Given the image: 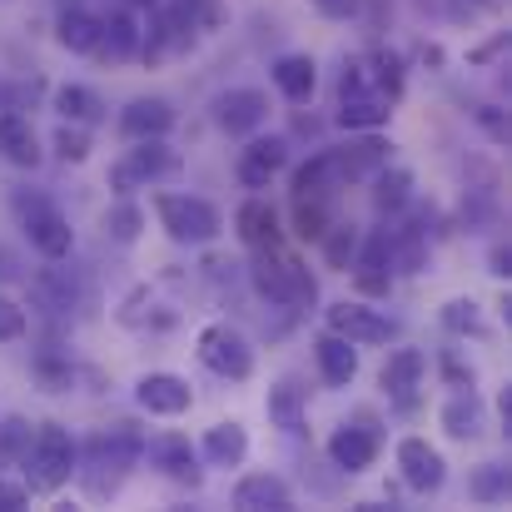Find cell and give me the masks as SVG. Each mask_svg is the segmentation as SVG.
Segmentation results:
<instances>
[{
  "label": "cell",
  "mask_w": 512,
  "mask_h": 512,
  "mask_svg": "<svg viewBox=\"0 0 512 512\" xmlns=\"http://www.w3.org/2000/svg\"><path fill=\"white\" fill-rule=\"evenodd\" d=\"M135 463H145V428L135 418H115V423H100L80 443V453H75V483H80V493L90 503H110L130 483Z\"/></svg>",
  "instance_id": "obj_1"
},
{
  "label": "cell",
  "mask_w": 512,
  "mask_h": 512,
  "mask_svg": "<svg viewBox=\"0 0 512 512\" xmlns=\"http://www.w3.org/2000/svg\"><path fill=\"white\" fill-rule=\"evenodd\" d=\"M289 135H249V145L239 150V160H234V174H239V184L244 189H269V179L279 170H289Z\"/></svg>",
  "instance_id": "obj_14"
},
{
  "label": "cell",
  "mask_w": 512,
  "mask_h": 512,
  "mask_svg": "<svg viewBox=\"0 0 512 512\" xmlns=\"http://www.w3.org/2000/svg\"><path fill=\"white\" fill-rule=\"evenodd\" d=\"M368 60V75H373V90L383 95V100H403V90H408V60L398 55V50H373V55H363Z\"/></svg>",
  "instance_id": "obj_34"
},
{
  "label": "cell",
  "mask_w": 512,
  "mask_h": 512,
  "mask_svg": "<svg viewBox=\"0 0 512 512\" xmlns=\"http://www.w3.org/2000/svg\"><path fill=\"white\" fill-rule=\"evenodd\" d=\"M15 219H20L25 244H30L40 259H70V254H75V229H70V219L55 209V199H40V204L20 209Z\"/></svg>",
  "instance_id": "obj_10"
},
{
  "label": "cell",
  "mask_w": 512,
  "mask_h": 512,
  "mask_svg": "<svg viewBox=\"0 0 512 512\" xmlns=\"http://www.w3.org/2000/svg\"><path fill=\"white\" fill-rule=\"evenodd\" d=\"M244 458H249V428L239 418H219L214 428H204L199 463H209V468H239Z\"/></svg>",
  "instance_id": "obj_23"
},
{
  "label": "cell",
  "mask_w": 512,
  "mask_h": 512,
  "mask_svg": "<svg viewBox=\"0 0 512 512\" xmlns=\"http://www.w3.org/2000/svg\"><path fill=\"white\" fill-rule=\"evenodd\" d=\"M488 274H493V279H508L512 274V244L508 239H498V244L488 249Z\"/></svg>",
  "instance_id": "obj_48"
},
{
  "label": "cell",
  "mask_w": 512,
  "mask_h": 512,
  "mask_svg": "<svg viewBox=\"0 0 512 512\" xmlns=\"http://www.w3.org/2000/svg\"><path fill=\"white\" fill-rule=\"evenodd\" d=\"M348 95H378V90H373V75H368V60H363V55L343 60V70H339V100H348Z\"/></svg>",
  "instance_id": "obj_42"
},
{
  "label": "cell",
  "mask_w": 512,
  "mask_h": 512,
  "mask_svg": "<svg viewBox=\"0 0 512 512\" xmlns=\"http://www.w3.org/2000/svg\"><path fill=\"white\" fill-rule=\"evenodd\" d=\"M314 363H319V378L329 388H353V378H358V343H348L343 334L324 329L314 339Z\"/></svg>",
  "instance_id": "obj_26"
},
{
  "label": "cell",
  "mask_w": 512,
  "mask_h": 512,
  "mask_svg": "<svg viewBox=\"0 0 512 512\" xmlns=\"http://www.w3.org/2000/svg\"><path fill=\"white\" fill-rule=\"evenodd\" d=\"M30 508V488L0 473V512H25Z\"/></svg>",
  "instance_id": "obj_46"
},
{
  "label": "cell",
  "mask_w": 512,
  "mask_h": 512,
  "mask_svg": "<svg viewBox=\"0 0 512 512\" xmlns=\"http://www.w3.org/2000/svg\"><path fill=\"white\" fill-rule=\"evenodd\" d=\"M388 120H393V100H383V95H348V100H339V115H334V125L348 135L383 130Z\"/></svg>",
  "instance_id": "obj_32"
},
{
  "label": "cell",
  "mask_w": 512,
  "mask_h": 512,
  "mask_svg": "<svg viewBox=\"0 0 512 512\" xmlns=\"http://www.w3.org/2000/svg\"><path fill=\"white\" fill-rule=\"evenodd\" d=\"M25 443H30V423H25L20 413H5V418H0V473L20 463Z\"/></svg>",
  "instance_id": "obj_41"
},
{
  "label": "cell",
  "mask_w": 512,
  "mask_h": 512,
  "mask_svg": "<svg viewBox=\"0 0 512 512\" xmlns=\"http://www.w3.org/2000/svg\"><path fill=\"white\" fill-rule=\"evenodd\" d=\"M50 150H55V160H60V165H85V160H90V150H95V140H90V130H85V125H60V130H55V140H50Z\"/></svg>",
  "instance_id": "obj_40"
},
{
  "label": "cell",
  "mask_w": 512,
  "mask_h": 512,
  "mask_svg": "<svg viewBox=\"0 0 512 512\" xmlns=\"http://www.w3.org/2000/svg\"><path fill=\"white\" fill-rule=\"evenodd\" d=\"M25 334H30V314L10 294H0V343H20Z\"/></svg>",
  "instance_id": "obj_43"
},
{
  "label": "cell",
  "mask_w": 512,
  "mask_h": 512,
  "mask_svg": "<svg viewBox=\"0 0 512 512\" xmlns=\"http://www.w3.org/2000/svg\"><path fill=\"white\" fill-rule=\"evenodd\" d=\"M130 145H135V150H130L120 165L135 174V184H140V189H145V184H160V179H174L179 165H184L170 140H130Z\"/></svg>",
  "instance_id": "obj_24"
},
{
  "label": "cell",
  "mask_w": 512,
  "mask_h": 512,
  "mask_svg": "<svg viewBox=\"0 0 512 512\" xmlns=\"http://www.w3.org/2000/svg\"><path fill=\"white\" fill-rule=\"evenodd\" d=\"M393 458H398V478H403V488H408V493L438 498V493L448 488V458H443L428 438L408 433V438L393 448Z\"/></svg>",
  "instance_id": "obj_9"
},
{
  "label": "cell",
  "mask_w": 512,
  "mask_h": 512,
  "mask_svg": "<svg viewBox=\"0 0 512 512\" xmlns=\"http://www.w3.org/2000/svg\"><path fill=\"white\" fill-rule=\"evenodd\" d=\"M324 329L343 334V339L358 343V348H378V343H393L403 334V324L393 314L373 309L368 299H339V304H329L324 309Z\"/></svg>",
  "instance_id": "obj_8"
},
{
  "label": "cell",
  "mask_w": 512,
  "mask_h": 512,
  "mask_svg": "<svg viewBox=\"0 0 512 512\" xmlns=\"http://www.w3.org/2000/svg\"><path fill=\"white\" fill-rule=\"evenodd\" d=\"M249 284L264 304L289 309V314H309L319 304V279L309 274L304 259H294L284 244L279 249H254L249 259Z\"/></svg>",
  "instance_id": "obj_3"
},
{
  "label": "cell",
  "mask_w": 512,
  "mask_h": 512,
  "mask_svg": "<svg viewBox=\"0 0 512 512\" xmlns=\"http://www.w3.org/2000/svg\"><path fill=\"white\" fill-rule=\"evenodd\" d=\"M269 80H274V90H279L289 105H309V100H314V90H319V60H314V55H304V50L279 55V60L269 65Z\"/></svg>",
  "instance_id": "obj_22"
},
{
  "label": "cell",
  "mask_w": 512,
  "mask_h": 512,
  "mask_svg": "<svg viewBox=\"0 0 512 512\" xmlns=\"http://www.w3.org/2000/svg\"><path fill=\"white\" fill-rule=\"evenodd\" d=\"M329 155H334V170L348 189V184H368V174H378L393 160V140H383L378 130H363L348 145H329Z\"/></svg>",
  "instance_id": "obj_15"
},
{
  "label": "cell",
  "mask_w": 512,
  "mask_h": 512,
  "mask_svg": "<svg viewBox=\"0 0 512 512\" xmlns=\"http://www.w3.org/2000/svg\"><path fill=\"white\" fill-rule=\"evenodd\" d=\"M95 55H100L105 65H130V60L140 55V20H135L130 10L100 15V45H95Z\"/></svg>",
  "instance_id": "obj_27"
},
{
  "label": "cell",
  "mask_w": 512,
  "mask_h": 512,
  "mask_svg": "<svg viewBox=\"0 0 512 512\" xmlns=\"http://www.w3.org/2000/svg\"><path fill=\"white\" fill-rule=\"evenodd\" d=\"M60 5H80V0H60Z\"/></svg>",
  "instance_id": "obj_51"
},
{
  "label": "cell",
  "mask_w": 512,
  "mask_h": 512,
  "mask_svg": "<svg viewBox=\"0 0 512 512\" xmlns=\"http://www.w3.org/2000/svg\"><path fill=\"white\" fill-rule=\"evenodd\" d=\"M423 378H428V353L423 348H393L388 353V363L378 368V388H383V398L393 403V408H418V388H423Z\"/></svg>",
  "instance_id": "obj_13"
},
{
  "label": "cell",
  "mask_w": 512,
  "mask_h": 512,
  "mask_svg": "<svg viewBox=\"0 0 512 512\" xmlns=\"http://www.w3.org/2000/svg\"><path fill=\"white\" fill-rule=\"evenodd\" d=\"M105 239L110 244H120V249H130V244H140V234H145V209L135 204V194H120L110 209H105Z\"/></svg>",
  "instance_id": "obj_33"
},
{
  "label": "cell",
  "mask_w": 512,
  "mask_h": 512,
  "mask_svg": "<svg viewBox=\"0 0 512 512\" xmlns=\"http://www.w3.org/2000/svg\"><path fill=\"white\" fill-rule=\"evenodd\" d=\"M145 458H150V468L160 473V478H170L179 488H189V493H199L204 488V468H199V448L184 438V433H145Z\"/></svg>",
  "instance_id": "obj_12"
},
{
  "label": "cell",
  "mask_w": 512,
  "mask_h": 512,
  "mask_svg": "<svg viewBox=\"0 0 512 512\" xmlns=\"http://www.w3.org/2000/svg\"><path fill=\"white\" fill-rule=\"evenodd\" d=\"M368 184H373V214L378 219H403L408 209H413V170H403V165H383L378 174H368Z\"/></svg>",
  "instance_id": "obj_25"
},
{
  "label": "cell",
  "mask_w": 512,
  "mask_h": 512,
  "mask_svg": "<svg viewBox=\"0 0 512 512\" xmlns=\"http://www.w3.org/2000/svg\"><path fill=\"white\" fill-rule=\"evenodd\" d=\"M264 413L279 433H304V418H309V388L299 378H279L264 398Z\"/></svg>",
  "instance_id": "obj_28"
},
{
  "label": "cell",
  "mask_w": 512,
  "mask_h": 512,
  "mask_svg": "<svg viewBox=\"0 0 512 512\" xmlns=\"http://www.w3.org/2000/svg\"><path fill=\"white\" fill-rule=\"evenodd\" d=\"M155 219H160L165 239L184 244V249H204L224 234L219 204H209L204 194H184V189H160L155 194Z\"/></svg>",
  "instance_id": "obj_4"
},
{
  "label": "cell",
  "mask_w": 512,
  "mask_h": 512,
  "mask_svg": "<svg viewBox=\"0 0 512 512\" xmlns=\"http://www.w3.org/2000/svg\"><path fill=\"white\" fill-rule=\"evenodd\" d=\"M30 304L45 309L50 319H70V314H80L90 304V284L65 259H45V269L30 274Z\"/></svg>",
  "instance_id": "obj_6"
},
{
  "label": "cell",
  "mask_w": 512,
  "mask_h": 512,
  "mask_svg": "<svg viewBox=\"0 0 512 512\" xmlns=\"http://www.w3.org/2000/svg\"><path fill=\"white\" fill-rule=\"evenodd\" d=\"M438 428H443L453 443L483 438V428H488V403H483V393H478V388H453L448 403L438 408Z\"/></svg>",
  "instance_id": "obj_20"
},
{
  "label": "cell",
  "mask_w": 512,
  "mask_h": 512,
  "mask_svg": "<svg viewBox=\"0 0 512 512\" xmlns=\"http://www.w3.org/2000/svg\"><path fill=\"white\" fill-rule=\"evenodd\" d=\"M194 353H199V363L214 373V378H224V383H249L254 378V343L244 339V329H234L229 319H214V324H204L199 334H194Z\"/></svg>",
  "instance_id": "obj_5"
},
{
  "label": "cell",
  "mask_w": 512,
  "mask_h": 512,
  "mask_svg": "<svg viewBox=\"0 0 512 512\" xmlns=\"http://www.w3.org/2000/svg\"><path fill=\"white\" fill-rule=\"evenodd\" d=\"M234 234H239L244 249H279L284 244V219H279V209L264 194H249L234 209Z\"/></svg>",
  "instance_id": "obj_18"
},
{
  "label": "cell",
  "mask_w": 512,
  "mask_h": 512,
  "mask_svg": "<svg viewBox=\"0 0 512 512\" xmlns=\"http://www.w3.org/2000/svg\"><path fill=\"white\" fill-rule=\"evenodd\" d=\"M503 50H508V30H498L488 45H478V50L468 55V65H488V60H493V55H503Z\"/></svg>",
  "instance_id": "obj_49"
},
{
  "label": "cell",
  "mask_w": 512,
  "mask_h": 512,
  "mask_svg": "<svg viewBox=\"0 0 512 512\" xmlns=\"http://www.w3.org/2000/svg\"><path fill=\"white\" fill-rule=\"evenodd\" d=\"M324 453H329V463L339 468L343 478H358V473H368V468L378 463V453H383L378 418H373V413H358V418L339 423V428L324 438Z\"/></svg>",
  "instance_id": "obj_7"
},
{
  "label": "cell",
  "mask_w": 512,
  "mask_h": 512,
  "mask_svg": "<svg viewBox=\"0 0 512 512\" xmlns=\"http://www.w3.org/2000/svg\"><path fill=\"white\" fill-rule=\"evenodd\" d=\"M214 125L229 140H249L269 125V95L259 85H234L224 95H214Z\"/></svg>",
  "instance_id": "obj_11"
},
{
  "label": "cell",
  "mask_w": 512,
  "mask_h": 512,
  "mask_svg": "<svg viewBox=\"0 0 512 512\" xmlns=\"http://www.w3.org/2000/svg\"><path fill=\"white\" fill-rule=\"evenodd\" d=\"M498 413H503V433L512 438V388H503V393H498Z\"/></svg>",
  "instance_id": "obj_50"
},
{
  "label": "cell",
  "mask_w": 512,
  "mask_h": 512,
  "mask_svg": "<svg viewBox=\"0 0 512 512\" xmlns=\"http://www.w3.org/2000/svg\"><path fill=\"white\" fill-rule=\"evenodd\" d=\"M324 20H358L363 15V0H309Z\"/></svg>",
  "instance_id": "obj_47"
},
{
  "label": "cell",
  "mask_w": 512,
  "mask_h": 512,
  "mask_svg": "<svg viewBox=\"0 0 512 512\" xmlns=\"http://www.w3.org/2000/svg\"><path fill=\"white\" fill-rule=\"evenodd\" d=\"M508 493H512V473L503 463H478L473 468V478H468V498L473 503L493 508V503H508Z\"/></svg>",
  "instance_id": "obj_38"
},
{
  "label": "cell",
  "mask_w": 512,
  "mask_h": 512,
  "mask_svg": "<svg viewBox=\"0 0 512 512\" xmlns=\"http://www.w3.org/2000/svg\"><path fill=\"white\" fill-rule=\"evenodd\" d=\"M0 160L15 165V170H40L45 150H40V135H35L30 115H20V110H0Z\"/></svg>",
  "instance_id": "obj_21"
},
{
  "label": "cell",
  "mask_w": 512,
  "mask_h": 512,
  "mask_svg": "<svg viewBox=\"0 0 512 512\" xmlns=\"http://www.w3.org/2000/svg\"><path fill=\"white\" fill-rule=\"evenodd\" d=\"M289 219H294V234H299L304 244H319V234L334 224V209H329L324 194H294Z\"/></svg>",
  "instance_id": "obj_35"
},
{
  "label": "cell",
  "mask_w": 512,
  "mask_h": 512,
  "mask_svg": "<svg viewBox=\"0 0 512 512\" xmlns=\"http://www.w3.org/2000/svg\"><path fill=\"white\" fill-rule=\"evenodd\" d=\"M30 373H35V383H40L45 393H70L75 378H80V368H75L65 353H55V348H40V353L30 358Z\"/></svg>",
  "instance_id": "obj_37"
},
{
  "label": "cell",
  "mask_w": 512,
  "mask_h": 512,
  "mask_svg": "<svg viewBox=\"0 0 512 512\" xmlns=\"http://www.w3.org/2000/svg\"><path fill=\"white\" fill-rule=\"evenodd\" d=\"M50 110H55L65 125H85V130L105 125V115H110V105H105L90 85H60L55 100H50Z\"/></svg>",
  "instance_id": "obj_30"
},
{
  "label": "cell",
  "mask_w": 512,
  "mask_h": 512,
  "mask_svg": "<svg viewBox=\"0 0 512 512\" xmlns=\"http://www.w3.org/2000/svg\"><path fill=\"white\" fill-rule=\"evenodd\" d=\"M319 249H324V264H329L334 274H348V264H353V254H358V229L334 219V224L319 234Z\"/></svg>",
  "instance_id": "obj_39"
},
{
  "label": "cell",
  "mask_w": 512,
  "mask_h": 512,
  "mask_svg": "<svg viewBox=\"0 0 512 512\" xmlns=\"http://www.w3.org/2000/svg\"><path fill=\"white\" fill-rule=\"evenodd\" d=\"M75 453H80V438L65 428V423H40L30 428V443L20 453V483L30 488V498H55L60 488H70L75 478Z\"/></svg>",
  "instance_id": "obj_2"
},
{
  "label": "cell",
  "mask_w": 512,
  "mask_h": 512,
  "mask_svg": "<svg viewBox=\"0 0 512 512\" xmlns=\"http://www.w3.org/2000/svg\"><path fill=\"white\" fill-rule=\"evenodd\" d=\"M438 368H443L448 388H478V373H473V363H463V358H458V348H448V353L438 358Z\"/></svg>",
  "instance_id": "obj_44"
},
{
  "label": "cell",
  "mask_w": 512,
  "mask_h": 512,
  "mask_svg": "<svg viewBox=\"0 0 512 512\" xmlns=\"http://www.w3.org/2000/svg\"><path fill=\"white\" fill-rule=\"evenodd\" d=\"M438 324L453 334V339H488L493 329H488V319H483V304L478 299H448L443 304V314H438Z\"/></svg>",
  "instance_id": "obj_36"
},
{
  "label": "cell",
  "mask_w": 512,
  "mask_h": 512,
  "mask_svg": "<svg viewBox=\"0 0 512 512\" xmlns=\"http://www.w3.org/2000/svg\"><path fill=\"white\" fill-rule=\"evenodd\" d=\"M135 403H140V413H150V418H184V413L194 408V388H189V378L155 368V373H140Z\"/></svg>",
  "instance_id": "obj_16"
},
{
  "label": "cell",
  "mask_w": 512,
  "mask_h": 512,
  "mask_svg": "<svg viewBox=\"0 0 512 512\" xmlns=\"http://www.w3.org/2000/svg\"><path fill=\"white\" fill-rule=\"evenodd\" d=\"M339 189H343V179L334 170L329 145H319L304 165H294V174H289V194H324V199H334Z\"/></svg>",
  "instance_id": "obj_31"
},
{
  "label": "cell",
  "mask_w": 512,
  "mask_h": 512,
  "mask_svg": "<svg viewBox=\"0 0 512 512\" xmlns=\"http://www.w3.org/2000/svg\"><path fill=\"white\" fill-rule=\"evenodd\" d=\"M55 45L70 50V55H95V45H100V15L85 10V5H60V15H55Z\"/></svg>",
  "instance_id": "obj_29"
},
{
  "label": "cell",
  "mask_w": 512,
  "mask_h": 512,
  "mask_svg": "<svg viewBox=\"0 0 512 512\" xmlns=\"http://www.w3.org/2000/svg\"><path fill=\"white\" fill-rule=\"evenodd\" d=\"M234 508H244V512H289L294 508V483H289L284 473H269V468L244 473V478L234 483Z\"/></svg>",
  "instance_id": "obj_19"
},
{
  "label": "cell",
  "mask_w": 512,
  "mask_h": 512,
  "mask_svg": "<svg viewBox=\"0 0 512 512\" xmlns=\"http://www.w3.org/2000/svg\"><path fill=\"white\" fill-rule=\"evenodd\" d=\"M120 135L125 140H170V130L179 125L174 105L165 95H135L125 110H120Z\"/></svg>",
  "instance_id": "obj_17"
},
{
  "label": "cell",
  "mask_w": 512,
  "mask_h": 512,
  "mask_svg": "<svg viewBox=\"0 0 512 512\" xmlns=\"http://www.w3.org/2000/svg\"><path fill=\"white\" fill-rule=\"evenodd\" d=\"M473 120L488 130L493 145H508V110H498V105H473Z\"/></svg>",
  "instance_id": "obj_45"
}]
</instances>
